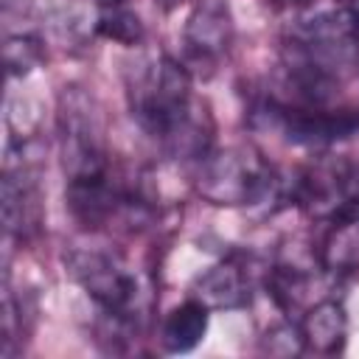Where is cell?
<instances>
[{
  "instance_id": "ba28073f",
  "label": "cell",
  "mask_w": 359,
  "mask_h": 359,
  "mask_svg": "<svg viewBox=\"0 0 359 359\" xmlns=\"http://www.w3.org/2000/svg\"><path fill=\"white\" fill-rule=\"evenodd\" d=\"M292 194L303 210L328 219L351 199H359V174L351 163L342 160L317 163L297 177Z\"/></svg>"
},
{
  "instance_id": "4fadbf2b",
  "label": "cell",
  "mask_w": 359,
  "mask_h": 359,
  "mask_svg": "<svg viewBox=\"0 0 359 359\" xmlns=\"http://www.w3.org/2000/svg\"><path fill=\"white\" fill-rule=\"evenodd\" d=\"M45 20V25L59 36V42H65L62 48H81L87 36L95 34V20H90L76 0H53Z\"/></svg>"
},
{
  "instance_id": "7c38bea8",
  "label": "cell",
  "mask_w": 359,
  "mask_h": 359,
  "mask_svg": "<svg viewBox=\"0 0 359 359\" xmlns=\"http://www.w3.org/2000/svg\"><path fill=\"white\" fill-rule=\"evenodd\" d=\"M208 306H202L199 300H185L180 306H174L160 328V342L168 353H188L194 351L202 337L208 334Z\"/></svg>"
},
{
  "instance_id": "5b68a950",
  "label": "cell",
  "mask_w": 359,
  "mask_h": 359,
  "mask_svg": "<svg viewBox=\"0 0 359 359\" xmlns=\"http://www.w3.org/2000/svg\"><path fill=\"white\" fill-rule=\"evenodd\" d=\"M196 194L222 208H241L258 205L275 194L278 177L272 165L247 146H227L210 149L205 157L196 160Z\"/></svg>"
},
{
  "instance_id": "2e32d148",
  "label": "cell",
  "mask_w": 359,
  "mask_h": 359,
  "mask_svg": "<svg viewBox=\"0 0 359 359\" xmlns=\"http://www.w3.org/2000/svg\"><path fill=\"white\" fill-rule=\"evenodd\" d=\"M3 356H14L28 334V314H25V303L14 297L8 278L3 286Z\"/></svg>"
},
{
  "instance_id": "8992f818",
  "label": "cell",
  "mask_w": 359,
  "mask_h": 359,
  "mask_svg": "<svg viewBox=\"0 0 359 359\" xmlns=\"http://www.w3.org/2000/svg\"><path fill=\"white\" fill-rule=\"evenodd\" d=\"M0 210L6 236L28 241L42 224V191H39V149L31 135L11 132L0 185Z\"/></svg>"
},
{
  "instance_id": "30bf717a",
  "label": "cell",
  "mask_w": 359,
  "mask_h": 359,
  "mask_svg": "<svg viewBox=\"0 0 359 359\" xmlns=\"http://www.w3.org/2000/svg\"><path fill=\"white\" fill-rule=\"evenodd\" d=\"M191 297L210 311L244 309L250 303V275L236 261H219L194 278Z\"/></svg>"
},
{
  "instance_id": "52a82bcc",
  "label": "cell",
  "mask_w": 359,
  "mask_h": 359,
  "mask_svg": "<svg viewBox=\"0 0 359 359\" xmlns=\"http://www.w3.org/2000/svg\"><path fill=\"white\" fill-rule=\"evenodd\" d=\"M236 36V22L227 0H196L182 25L185 67L210 73L227 53Z\"/></svg>"
},
{
  "instance_id": "9c48e42d",
  "label": "cell",
  "mask_w": 359,
  "mask_h": 359,
  "mask_svg": "<svg viewBox=\"0 0 359 359\" xmlns=\"http://www.w3.org/2000/svg\"><path fill=\"white\" fill-rule=\"evenodd\" d=\"M320 266L328 275H348L359 269V199H351L328 216L320 241Z\"/></svg>"
},
{
  "instance_id": "6da1fadb",
  "label": "cell",
  "mask_w": 359,
  "mask_h": 359,
  "mask_svg": "<svg viewBox=\"0 0 359 359\" xmlns=\"http://www.w3.org/2000/svg\"><path fill=\"white\" fill-rule=\"evenodd\" d=\"M126 101L137 126L177 157L210 151L213 121L194 95L191 70L168 53H149L126 70Z\"/></svg>"
},
{
  "instance_id": "3957f363",
  "label": "cell",
  "mask_w": 359,
  "mask_h": 359,
  "mask_svg": "<svg viewBox=\"0 0 359 359\" xmlns=\"http://www.w3.org/2000/svg\"><path fill=\"white\" fill-rule=\"evenodd\" d=\"M67 275L81 286V292L95 303L107 325L109 339L132 334L143 320V286L137 272L104 247H70L65 252Z\"/></svg>"
},
{
  "instance_id": "e0dca14e",
  "label": "cell",
  "mask_w": 359,
  "mask_h": 359,
  "mask_svg": "<svg viewBox=\"0 0 359 359\" xmlns=\"http://www.w3.org/2000/svg\"><path fill=\"white\" fill-rule=\"evenodd\" d=\"M98 8H115V6H129V0H93Z\"/></svg>"
},
{
  "instance_id": "7a4b0ae2",
  "label": "cell",
  "mask_w": 359,
  "mask_h": 359,
  "mask_svg": "<svg viewBox=\"0 0 359 359\" xmlns=\"http://www.w3.org/2000/svg\"><path fill=\"white\" fill-rule=\"evenodd\" d=\"M292 104L325 107L359 70V0L292 22L280 45Z\"/></svg>"
},
{
  "instance_id": "277c9868",
  "label": "cell",
  "mask_w": 359,
  "mask_h": 359,
  "mask_svg": "<svg viewBox=\"0 0 359 359\" xmlns=\"http://www.w3.org/2000/svg\"><path fill=\"white\" fill-rule=\"evenodd\" d=\"M56 137L67 182L109 171L107 123L98 101L79 84H65L56 104Z\"/></svg>"
},
{
  "instance_id": "5bb4252c",
  "label": "cell",
  "mask_w": 359,
  "mask_h": 359,
  "mask_svg": "<svg viewBox=\"0 0 359 359\" xmlns=\"http://www.w3.org/2000/svg\"><path fill=\"white\" fill-rule=\"evenodd\" d=\"M45 56V45L42 36L31 28H6V39H3V62H6V73L8 79L14 76H28Z\"/></svg>"
},
{
  "instance_id": "8fae6325",
  "label": "cell",
  "mask_w": 359,
  "mask_h": 359,
  "mask_svg": "<svg viewBox=\"0 0 359 359\" xmlns=\"http://www.w3.org/2000/svg\"><path fill=\"white\" fill-rule=\"evenodd\" d=\"M300 334H303V345L317 353L342 351L345 337H348V317H345L342 303L337 300L314 303L300 320Z\"/></svg>"
},
{
  "instance_id": "ac0fdd59",
  "label": "cell",
  "mask_w": 359,
  "mask_h": 359,
  "mask_svg": "<svg viewBox=\"0 0 359 359\" xmlns=\"http://www.w3.org/2000/svg\"><path fill=\"white\" fill-rule=\"evenodd\" d=\"M182 3H185V0H157V6H160L163 11H174V8L182 6Z\"/></svg>"
},
{
  "instance_id": "9a60e30c",
  "label": "cell",
  "mask_w": 359,
  "mask_h": 359,
  "mask_svg": "<svg viewBox=\"0 0 359 359\" xmlns=\"http://www.w3.org/2000/svg\"><path fill=\"white\" fill-rule=\"evenodd\" d=\"M95 34L132 48V45H137L143 39V22H140V17L129 6L98 8V14H95Z\"/></svg>"
}]
</instances>
